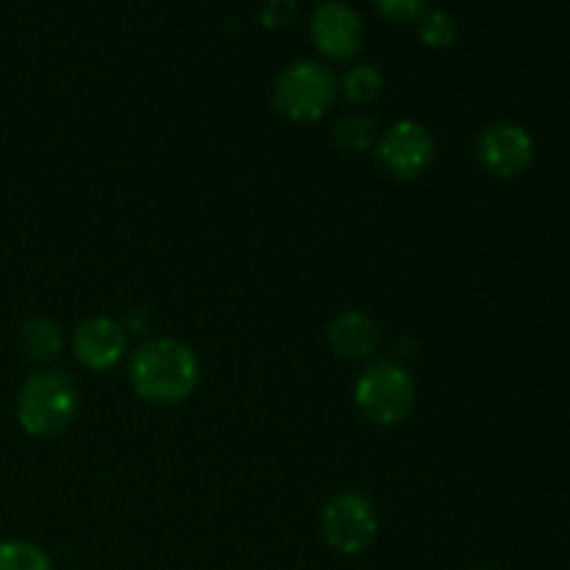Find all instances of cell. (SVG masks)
Masks as SVG:
<instances>
[{
  "mask_svg": "<svg viewBox=\"0 0 570 570\" xmlns=\"http://www.w3.org/2000/svg\"><path fill=\"white\" fill-rule=\"evenodd\" d=\"M200 360L193 345L176 337H154L128 360V384L154 406H176L198 390Z\"/></svg>",
  "mask_w": 570,
  "mask_h": 570,
  "instance_id": "1",
  "label": "cell"
},
{
  "mask_svg": "<svg viewBox=\"0 0 570 570\" xmlns=\"http://www.w3.org/2000/svg\"><path fill=\"white\" fill-rule=\"evenodd\" d=\"M78 415L76 382L65 371L31 373L17 393V423L28 438H59Z\"/></svg>",
  "mask_w": 570,
  "mask_h": 570,
  "instance_id": "2",
  "label": "cell"
},
{
  "mask_svg": "<svg viewBox=\"0 0 570 570\" xmlns=\"http://www.w3.org/2000/svg\"><path fill=\"white\" fill-rule=\"evenodd\" d=\"M415 379L399 360H371L354 384V404L373 426H399L415 410Z\"/></svg>",
  "mask_w": 570,
  "mask_h": 570,
  "instance_id": "3",
  "label": "cell"
},
{
  "mask_svg": "<svg viewBox=\"0 0 570 570\" xmlns=\"http://www.w3.org/2000/svg\"><path fill=\"white\" fill-rule=\"evenodd\" d=\"M340 95V78L323 61L301 59L284 67L273 83V106L289 122L309 126L326 117Z\"/></svg>",
  "mask_w": 570,
  "mask_h": 570,
  "instance_id": "4",
  "label": "cell"
},
{
  "mask_svg": "<svg viewBox=\"0 0 570 570\" xmlns=\"http://www.w3.org/2000/svg\"><path fill=\"white\" fill-rule=\"evenodd\" d=\"M321 532L328 549L343 557H360L376 543L379 515L367 495L343 490L332 495L321 512Z\"/></svg>",
  "mask_w": 570,
  "mask_h": 570,
  "instance_id": "5",
  "label": "cell"
},
{
  "mask_svg": "<svg viewBox=\"0 0 570 570\" xmlns=\"http://www.w3.org/2000/svg\"><path fill=\"white\" fill-rule=\"evenodd\" d=\"M432 131L417 120H399L376 139V161L395 181H415L434 165Z\"/></svg>",
  "mask_w": 570,
  "mask_h": 570,
  "instance_id": "6",
  "label": "cell"
},
{
  "mask_svg": "<svg viewBox=\"0 0 570 570\" xmlns=\"http://www.w3.org/2000/svg\"><path fill=\"white\" fill-rule=\"evenodd\" d=\"M479 165L495 178H518L534 161V139L523 126L510 120L490 122L476 139Z\"/></svg>",
  "mask_w": 570,
  "mask_h": 570,
  "instance_id": "7",
  "label": "cell"
},
{
  "mask_svg": "<svg viewBox=\"0 0 570 570\" xmlns=\"http://www.w3.org/2000/svg\"><path fill=\"white\" fill-rule=\"evenodd\" d=\"M309 37L328 61H351L365 42V26L343 0H323L309 17Z\"/></svg>",
  "mask_w": 570,
  "mask_h": 570,
  "instance_id": "8",
  "label": "cell"
},
{
  "mask_svg": "<svg viewBox=\"0 0 570 570\" xmlns=\"http://www.w3.org/2000/svg\"><path fill=\"white\" fill-rule=\"evenodd\" d=\"M72 354L78 365L92 373L115 371L128 354V334L111 317H89L72 332Z\"/></svg>",
  "mask_w": 570,
  "mask_h": 570,
  "instance_id": "9",
  "label": "cell"
},
{
  "mask_svg": "<svg viewBox=\"0 0 570 570\" xmlns=\"http://www.w3.org/2000/svg\"><path fill=\"white\" fill-rule=\"evenodd\" d=\"M326 343L340 360L371 362L382 348V332L371 315L356 309H343L328 321Z\"/></svg>",
  "mask_w": 570,
  "mask_h": 570,
  "instance_id": "10",
  "label": "cell"
},
{
  "mask_svg": "<svg viewBox=\"0 0 570 570\" xmlns=\"http://www.w3.org/2000/svg\"><path fill=\"white\" fill-rule=\"evenodd\" d=\"M20 348L37 365L53 362L61 354V348H65L59 323H53L50 317H31V321H26L20 328Z\"/></svg>",
  "mask_w": 570,
  "mask_h": 570,
  "instance_id": "11",
  "label": "cell"
},
{
  "mask_svg": "<svg viewBox=\"0 0 570 570\" xmlns=\"http://www.w3.org/2000/svg\"><path fill=\"white\" fill-rule=\"evenodd\" d=\"M376 122L365 115H348L332 128V142L340 154L360 156L376 148Z\"/></svg>",
  "mask_w": 570,
  "mask_h": 570,
  "instance_id": "12",
  "label": "cell"
},
{
  "mask_svg": "<svg viewBox=\"0 0 570 570\" xmlns=\"http://www.w3.org/2000/svg\"><path fill=\"white\" fill-rule=\"evenodd\" d=\"M384 76L376 65H354L340 78V95L354 106H367L382 95Z\"/></svg>",
  "mask_w": 570,
  "mask_h": 570,
  "instance_id": "13",
  "label": "cell"
},
{
  "mask_svg": "<svg viewBox=\"0 0 570 570\" xmlns=\"http://www.w3.org/2000/svg\"><path fill=\"white\" fill-rule=\"evenodd\" d=\"M0 570H53V560L31 540H0Z\"/></svg>",
  "mask_w": 570,
  "mask_h": 570,
  "instance_id": "14",
  "label": "cell"
},
{
  "mask_svg": "<svg viewBox=\"0 0 570 570\" xmlns=\"http://www.w3.org/2000/svg\"><path fill=\"white\" fill-rule=\"evenodd\" d=\"M456 20L443 9H429L426 14L417 20V37L423 39V45L434 50H445L456 42Z\"/></svg>",
  "mask_w": 570,
  "mask_h": 570,
  "instance_id": "15",
  "label": "cell"
},
{
  "mask_svg": "<svg viewBox=\"0 0 570 570\" xmlns=\"http://www.w3.org/2000/svg\"><path fill=\"white\" fill-rule=\"evenodd\" d=\"M432 0H373L379 14L390 22H399V26H412V22L421 20L429 9H432Z\"/></svg>",
  "mask_w": 570,
  "mask_h": 570,
  "instance_id": "16",
  "label": "cell"
},
{
  "mask_svg": "<svg viewBox=\"0 0 570 570\" xmlns=\"http://www.w3.org/2000/svg\"><path fill=\"white\" fill-rule=\"evenodd\" d=\"M476 570H493V568H476Z\"/></svg>",
  "mask_w": 570,
  "mask_h": 570,
  "instance_id": "17",
  "label": "cell"
}]
</instances>
